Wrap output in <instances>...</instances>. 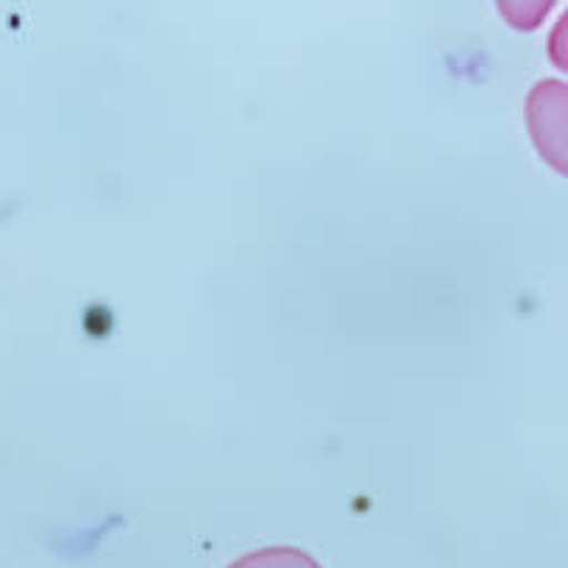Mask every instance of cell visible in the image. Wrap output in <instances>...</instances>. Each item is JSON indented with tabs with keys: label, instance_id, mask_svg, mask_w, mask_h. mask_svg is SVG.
I'll return each instance as SVG.
<instances>
[{
	"label": "cell",
	"instance_id": "2",
	"mask_svg": "<svg viewBox=\"0 0 568 568\" xmlns=\"http://www.w3.org/2000/svg\"><path fill=\"white\" fill-rule=\"evenodd\" d=\"M226 568H324L310 551L296 546H265L229 562Z\"/></svg>",
	"mask_w": 568,
	"mask_h": 568
},
{
	"label": "cell",
	"instance_id": "1",
	"mask_svg": "<svg viewBox=\"0 0 568 568\" xmlns=\"http://www.w3.org/2000/svg\"><path fill=\"white\" fill-rule=\"evenodd\" d=\"M524 123L546 165L568 179V81H538L524 101Z\"/></svg>",
	"mask_w": 568,
	"mask_h": 568
},
{
	"label": "cell",
	"instance_id": "3",
	"mask_svg": "<svg viewBox=\"0 0 568 568\" xmlns=\"http://www.w3.org/2000/svg\"><path fill=\"white\" fill-rule=\"evenodd\" d=\"M549 59L555 68L566 70L568 73V12L557 20V26L551 29L549 37Z\"/></svg>",
	"mask_w": 568,
	"mask_h": 568
}]
</instances>
